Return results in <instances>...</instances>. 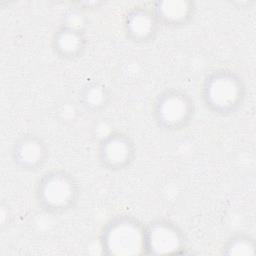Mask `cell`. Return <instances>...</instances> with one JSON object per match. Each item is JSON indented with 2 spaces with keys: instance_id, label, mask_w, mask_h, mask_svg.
Listing matches in <instances>:
<instances>
[{
  "instance_id": "6da1fadb",
  "label": "cell",
  "mask_w": 256,
  "mask_h": 256,
  "mask_svg": "<svg viewBox=\"0 0 256 256\" xmlns=\"http://www.w3.org/2000/svg\"><path fill=\"white\" fill-rule=\"evenodd\" d=\"M200 93L208 111L220 117H228L241 109L247 89L239 73L228 68H218L204 77Z\"/></svg>"
},
{
  "instance_id": "7a4b0ae2",
  "label": "cell",
  "mask_w": 256,
  "mask_h": 256,
  "mask_svg": "<svg viewBox=\"0 0 256 256\" xmlns=\"http://www.w3.org/2000/svg\"><path fill=\"white\" fill-rule=\"evenodd\" d=\"M38 207L51 215L73 210L81 196V187L73 174L63 168H51L37 180L34 190Z\"/></svg>"
},
{
  "instance_id": "3957f363",
  "label": "cell",
  "mask_w": 256,
  "mask_h": 256,
  "mask_svg": "<svg viewBox=\"0 0 256 256\" xmlns=\"http://www.w3.org/2000/svg\"><path fill=\"white\" fill-rule=\"evenodd\" d=\"M99 243L105 255H146L145 223L128 214L116 215L103 225Z\"/></svg>"
},
{
  "instance_id": "277c9868",
  "label": "cell",
  "mask_w": 256,
  "mask_h": 256,
  "mask_svg": "<svg viewBox=\"0 0 256 256\" xmlns=\"http://www.w3.org/2000/svg\"><path fill=\"white\" fill-rule=\"evenodd\" d=\"M196 104L182 88L168 87L161 90L151 104V115L156 126L165 132H178L193 121Z\"/></svg>"
},
{
  "instance_id": "5b68a950",
  "label": "cell",
  "mask_w": 256,
  "mask_h": 256,
  "mask_svg": "<svg viewBox=\"0 0 256 256\" xmlns=\"http://www.w3.org/2000/svg\"><path fill=\"white\" fill-rule=\"evenodd\" d=\"M137 148L134 140L126 133L114 131L100 139L96 148L99 165L110 172L128 169L135 161Z\"/></svg>"
},
{
  "instance_id": "8992f818",
  "label": "cell",
  "mask_w": 256,
  "mask_h": 256,
  "mask_svg": "<svg viewBox=\"0 0 256 256\" xmlns=\"http://www.w3.org/2000/svg\"><path fill=\"white\" fill-rule=\"evenodd\" d=\"M146 255H175L187 246L184 231L177 223L166 218H157L145 223Z\"/></svg>"
},
{
  "instance_id": "52a82bcc",
  "label": "cell",
  "mask_w": 256,
  "mask_h": 256,
  "mask_svg": "<svg viewBox=\"0 0 256 256\" xmlns=\"http://www.w3.org/2000/svg\"><path fill=\"white\" fill-rule=\"evenodd\" d=\"M50 150L47 143L38 135L24 133L13 141L10 158L13 165L23 172H37L48 162Z\"/></svg>"
},
{
  "instance_id": "ba28073f",
  "label": "cell",
  "mask_w": 256,
  "mask_h": 256,
  "mask_svg": "<svg viewBox=\"0 0 256 256\" xmlns=\"http://www.w3.org/2000/svg\"><path fill=\"white\" fill-rule=\"evenodd\" d=\"M160 25L148 5H135L128 9L123 18L125 37L135 44H148L155 40Z\"/></svg>"
},
{
  "instance_id": "9c48e42d",
  "label": "cell",
  "mask_w": 256,
  "mask_h": 256,
  "mask_svg": "<svg viewBox=\"0 0 256 256\" xmlns=\"http://www.w3.org/2000/svg\"><path fill=\"white\" fill-rule=\"evenodd\" d=\"M88 38L86 32L72 24L60 25L52 34L51 50L53 54L64 61H75L86 52Z\"/></svg>"
},
{
  "instance_id": "30bf717a",
  "label": "cell",
  "mask_w": 256,
  "mask_h": 256,
  "mask_svg": "<svg viewBox=\"0 0 256 256\" xmlns=\"http://www.w3.org/2000/svg\"><path fill=\"white\" fill-rule=\"evenodd\" d=\"M160 26L179 28L188 25L196 13V5L190 0H165L149 3Z\"/></svg>"
},
{
  "instance_id": "8fae6325",
  "label": "cell",
  "mask_w": 256,
  "mask_h": 256,
  "mask_svg": "<svg viewBox=\"0 0 256 256\" xmlns=\"http://www.w3.org/2000/svg\"><path fill=\"white\" fill-rule=\"evenodd\" d=\"M113 93L102 81L87 82L79 91L78 101L81 107L90 114H99L111 104Z\"/></svg>"
},
{
  "instance_id": "7c38bea8",
  "label": "cell",
  "mask_w": 256,
  "mask_h": 256,
  "mask_svg": "<svg viewBox=\"0 0 256 256\" xmlns=\"http://www.w3.org/2000/svg\"><path fill=\"white\" fill-rule=\"evenodd\" d=\"M255 249L256 241L253 236L246 233H236L223 242L220 252L222 255L229 256L254 255Z\"/></svg>"
}]
</instances>
